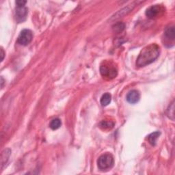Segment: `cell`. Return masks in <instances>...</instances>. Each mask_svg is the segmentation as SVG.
Instances as JSON below:
<instances>
[{
    "label": "cell",
    "instance_id": "1",
    "mask_svg": "<svg viewBox=\"0 0 175 175\" xmlns=\"http://www.w3.org/2000/svg\"><path fill=\"white\" fill-rule=\"evenodd\" d=\"M159 47L157 44H150L144 47L137 58L136 65L139 67L147 66L159 57Z\"/></svg>",
    "mask_w": 175,
    "mask_h": 175
},
{
    "label": "cell",
    "instance_id": "2",
    "mask_svg": "<svg viewBox=\"0 0 175 175\" xmlns=\"http://www.w3.org/2000/svg\"><path fill=\"white\" fill-rule=\"evenodd\" d=\"M100 73L105 80L114 79L118 75V69L115 64L112 61H105L100 66Z\"/></svg>",
    "mask_w": 175,
    "mask_h": 175
},
{
    "label": "cell",
    "instance_id": "3",
    "mask_svg": "<svg viewBox=\"0 0 175 175\" xmlns=\"http://www.w3.org/2000/svg\"><path fill=\"white\" fill-rule=\"evenodd\" d=\"M114 164V159L112 155L109 153H105L98 157L97 165L101 170H109L112 168Z\"/></svg>",
    "mask_w": 175,
    "mask_h": 175
},
{
    "label": "cell",
    "instance_id": "4",
    "mask_svg": "<svg viewBox=\"0 0 175 175\" xmlns=\"http://www.w3.org/2000/svg\"><path fill=\"white\" fill-rule=\"evenodd\" d=\"M165 12V8L162 5H154L149 7L146 11V15L151 19L159 18Z\"/></svg>",
    "mask_w": 175,
    "mask_h": 175
},
{
    "label": "cell",
    "instance_id": "5",
    "mask_svg": "<svg viewBox=\"0 0 175 175\" xmlns=\"http://www.w3.org/2000/svg\"><path fill=\"white\" fill-rule=\"evenodd\" d=\"M33 34L32 32L30 30L25 29L22 30L20 34L19 35V37L17 38V43L23 46H26V45H29L31 41L32 40Z\"/></svg>",
    "mask_w": 175,
    "mask_h": 175
},
{
    "label": "cell",
    "instance_id": "6",
    "mask_svg": "<svg viewBox=\"0 0 175 175\" xmlns=\"http://www.w3.org/2000/svg\"><path fill=\"white\" fill-rule=\"evenodd\" d=\"M28 13V9L23 5V6H17L16 5L15 10V17L16 20L19 23L23 22L26 20Z\"/></svg>",
    "mask_w": 175,
    "mask_h": 175
},
{
    "label": "cell",
    "instance_id": "7",
    "mask_svg": "<svg viewBox=\"0 0 175 175\" xmlns=\"http://www.w3.org/2000/svg\"><path fill=\"white\" fill-rule=\"evenodd\" d=\"M126 98L127 101L129 103L135 104L139 101L140 98V95L138 90H132L128 92Z\"/></svg>",
    "mask_w": 175,
    "mask_h": 175
},
{
    "label": "cell",
    "instance_id": "8",
    "mask_svg": "<svg viewBox=\"0 0 175 175\" xmlns=\"http://www.w3.org/2000/svg\"><path fill=\"white\" fill-rule=\"evenodd\" d=\"M164 36L165 38L169 41H174L175 38V30H174V27H169L167 29L165 30L164 32Z\"/></svg>",
    "mask_w": 175,
    "mask_h": 175
},
{
    "label": "cell",
    "instance_id": "9",
    "mask_svg": "<svg viewBox=\"0 0 175 175\" xmlns=\"http://www.w3.org/2000/svg\"><path fill=\"white\" fill-rule=\"evenodd\" d=\"M112 101V96L109 93H105L101 98L100 102L102 106H107Z\"/></svg>",
    "mask_w": 175,
    "mask_h": 175
},
{
    "label": "cell",
    "instance_id": "10",
    "mask_svg": "<svg viewBox=\"0 0 175 175\" xmlns=\"http://www.w3.org/2000/svg\"><path fill=\"white\" fill-rule=\"evenodd\" d=\"M11 151L9 148H7L2 152V168H3V166L4 164H6L8 162V160L9 159L10 156Z\"/></svg>",
    "mask_w": 175,
    "mask_h": 175
},
{
    "label": "cell",
    "instance_id": "11",
    "mask_svg": "<svg viewBox=\"0 0 175 175\" xmlns=\"http://www.w3.org/2000/svg\"><path fill=\"white\" fill-rule=\"evenodd\" d=\"M160 132L159 131H155L154 133H152L151 134H150L148 136L147 139L148 140L149 143L151 144L152 146H155V144H156V141L157 140L158 137L160 135Z\"/></svg>",
    "mask_w": 175,
    "mask_h": 175
},
{
    "label": "cell",
    "instance_id": "12",
    "mask_svg": "<svg viewBox=\"0 0 175 175\" xmlns=\"http://www.w3.org/2000/svg\"><path fill=\"white\" fill-rule=\"evenodd\" d=\"M114 125V122L111 120H103L99 124V127L103 129H111Z\"/></svg>",
    "mask_w": 175,
    "mask_h": 175
},
{
    "label": "cell",
    "instance_id": "13",
    "mask_svg": "<svg viewBox=\"0 0 175 175\" xmlns=\"http://www.w3.org/2000/svg\"><path fill=\"white\" fill-rule=\"evenodd\" d=\"M62 125L61 120L59 118H55V119L52 120L51 121V123L49 124L50 128L53 129V130H56L60 127V126Z\"/></svg>",
    "mask_w": 175,
    "mask_h": 175
},
{
    "label": "cell",
    "instance_id": "14",
    "mask_svg": "<svg viewBox=\"0 0 175 175\" xmlns=\"http://www.w3.org/2000/svg\"><path fill=\"white\" fill-rule=\"evenodd\" d=\"M114 31L117 32H122V31L125 29V24L123 23H118L116 24L114 26Z\"/></svg>",
    "mask_w": 175,
    "mask_h": 175
},
{
    "label": "cell",
    "instance_id": "15",
    "mask_svg": "<svg viewBox=\"0 0 175 175\" xmlns=\"http://www.w3.org/2000/svg\"><path fill=\"white\" fill-rule=\"evenodd\" d=\"M174 101L173 103H171V105H170V107H169V109H168V114L169 112H170V116H169V118H171L172 120H174Z\"/></svg>",
    "mask_w": 175,
    "mask_h": 175
},
{
    "label": "cell",
    "instance_id": "16",
    "mask_svg": "<svg viewBox=\"0 0 175 175\" xmlns=\"http://www.w3.org/2000/svg\"><path fill=\"white\" fill-rule=\"evenodd\" d=\"M27 2L26 1H22V0H19V1H16V4L17 6H23V5H25Z\"/></svg>",
    "mask_w": 175,
    "mask_h": 175
},
{
    "label": "cell",
    "instance_id": "17",
    "mask_svg": "<svg viewBox=\"0 0 175 175\" xmlns=\"http://www.w3.org/2000/svg\"><path fill=\"white\" fill-rule=\"evenodd\" d=\"M1 55H2L1 61H3V60H4V50H3V49H1Z\"/></svg>",
    "mask_w": 175,
    "mask_h": 175
}]
</instances>
